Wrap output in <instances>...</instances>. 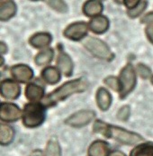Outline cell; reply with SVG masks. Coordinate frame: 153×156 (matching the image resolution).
I'll return each instance as SVG.
<instances>
[{"label":"cell","instance_id":"6da1fadb","mask_svg":"<svg viewBox=\"0 0 153 156\" xmlns=\"http://www.w3.org/2000/svg\"><path fill=\"white\" fill-rule=\"evenodd\" d=\"M93 131L96 134L104 135L106 138H111L116 142L125 145H136L144 139L137 133L131 132L127 129L109 125L101 120H96L93 126Z\"/></svg>","mask_w":153,"mask_h":156},{"label":"cell","instance_id":"7a4b0ae2","mask_svg":"<svg viewBox=\"0 0 153 156\" xmlns=\"http://www.w3.org/2000/svg\"><path fill=\"white\" fill-rule=\"evenodd\" d=\"M88 88V80L84 78H78L72 80H68L59 88L49 93L47 96H45V98L42 101V104L46 108H51L74 94L82 93L86 91Z\"/></svg>","mask_w":153,"mask_h":156},{"label":"cell","instance_id":"3957f363","mask_svg":"<svg viewBox=\"0 0 153 156\" xmlns=\"http://www.w3.org/2000/svg\"><path fill=\"white\" fill-rule=\"evenodd\" d=\"M46 108L40 103H28L23 107L22 115L23 125L27 128H36L45 121Z\"/></svg>","mask_w":153,"mask_h":156},{"label":"cell","instance_id":"277c9868","mask_svg":"<svg viewBox=\"0 0 153 156\" xmlns=\"http://www.w3.org/2000/svg\"><path fill=\"white\" fill-rule=\"evenodd\" d=\"M81 44L93 56L96 57L97 59L112 62L114 58V54L111 51L109 46L99 38L87 36L81 41Z\"/></svg>","mask_w":153,"mask_h":156},{"label":"cell","instance_id":"5b68a950","mask_svg":"<svg viewBox=\"0 0 153 156\" xmlns=\"http://www.w3.org/2000/svg\"><path fill=\"white\" fill-rule=\"evenodd\" d=\"M118 80L120 84L119 97L123 99L134 89L137 83V74L132 64L127 63L121 69Z\"/></svg>","mask_w":153,"mask_h":156},{"label":"cell","instance_id":"8992f818","mask_svg":"<svg viewBox=\"0 0 153 156\" xmlns=\"http://www.w3.org/2000/svg\"><path fill=\"white\" fill-rule=\"evenodd\" d=\"M96 117V113L93 110H79L66 118L65 124L68 126L80 128L88 126Z\"/></svg>","mask_w":153,"mask_h":156},{"label":"cell","instance_id":"52a82bcc","mask_svg":"<svg viewBox=\"0 0 153 156\" xmlns=\"http://www.w3.org/2000/svg\"><path fill=\"white\" fill-rule=\"evenodd\" d=\"M88 30V23L86 22H75L66 27L63 35L70 41H82L87 37Z\"/></svg>","mask_w":153,"mask_h":156},{"label":"cell","instance_id":"ba28073f","mask_svg":"<svg viewBox=\"0 0 153 156\" xmlns=\"http://www.w3.org/2000/svg\"><path fill=\"white\" fill-rule=\"evenodd\" d=\"M23 111L20 108L10 102H2L0 105V118L5 123H13L22 118Z\"/></svg>","mask_w":153,"mask_h":156},{"label":"cell","instance_id":"9c48e42d","mask_svg":"<svg viewBox=\"0 0 153 156\" xmlns=\"http://www.w3.org/2000/svg\"><path fill=\"white\" fill-rule=\"evenodd\" d=\"M1 96L8 100L17 99L21 94V87L16 80L5 79L1 82L0 85Z\"/></svg>","mask_w":153,"mask_h":156},{"label":"cell","instance_id":"30bf717a","mask_svg":"<svg viewBox=\"0 0 153 156\" xmlns=\"http://www.w3.org/2000/svg\"><path fill=\"white\" fill-rule=\"evenodd\" d=\"M10 73L16 82H20L23 84L30 82L34 75L32 68L26 64L21 63L12 66L10 69Z\"/></svg>","mask_w":153,"mask_h":156},{"label":"cell","instance_id":"8fae6325","mask_svg":"<svg viewBox=\"0 0 153 156\" xmlns=\"http://www.w3.org/2000/svg\"><path fill=\"white\" fill-rule=\"evenodd\" d=\"M56 66L66 77H70L74 70V63L71 57L67 52L63 51L61 47H60L59 54L56 59Z\"/></svg>","mask_w":153,"mask_h":156},{"label":"cell","instance_id":"7c38bea8","mask_svg":"<svg viewBox=\"0 0 153 156\" xmlns=\"http://www.w3.org/2000/svg\"><path fill=\"white\" fill-rule=\"evenodd\" d=\"M24 95L30 103H40L45 98V89L37 82H31L26 86Z\"/></svg>","mask_w":153,"mask_h":156},{"label":"cell","instance_id":"4fadbf2b","mask_svg":"<svg viewBox=\"0 0 153 156\" xmlns=\"http://www.w3.org/2000/svg\"><path fill=\"white\" fill-rule=\"evenodd\" d=\"M52 42V36L50 33L40 32L33 34L29 39V44L35 49H46Z\"/></svg>","mask_w":153,"mask_h":156},{"label":"cell","instance_id":"5bb4252c","mask_svg":"<svg viewBox=\"0 0 153 156\" xmlns=\"http://www.w3.org/2000/svg\"><path fill=\"white\" fill-rule=\"evenodd\" d=\"M110 26L109 19L105 16H98L96 17L92 18L88 22L89 30H91L96 34H105Z\"/></svg>","mask_w":153,"mask_h":156},{"label":"cell","instance_id":"9a60e30c","mask_svg":"<svg viewBox=\"0 0 153 156\" xmlns=\"http://www.w3.org/2000/svg\"><path fill=\"white\" fill-rule=\"evenodd\" d=\"M103 9H104L103 3L99 0L86 1L82 7L84 15L88 17H90L91 19L94 17H96L98 16H101Z\"/></svg>","mask_w":153,"mask_h":156},{"label":"cell","instance_id":"2e32d148","mask_svg":"<svg viewBox=\"0 0 153 156\" xmlns=\"http://www.w3.org/2000/svg\"><path fill=\"white\" fill-rule=\"evenodd\" d=\"M96 101L97 107L102 111H107L111 107L113 98L109 91L105 88H99L96 93Z\"/></svg>","mask_w":153,"mask_h":156},{"label":"cell","instance_id":"e0dca14e","mask_svg":"<svg viewBox=\"0 0 153 156\" xmlns=\"http://www.w3.org/2000/svg\"><path fill=\"white\" fill-rule=\"evenodd\" d=\"M110 152V144L103 140H96L93 142L88 151V156H108Z\"/></svg>","mask_w":153,"mask_h":156},{"label":"cell","instance_id":"ac0fdd59","mask_svg":"<svg viewBox=\"0 0 153 156\" xmlns=\"http://www.w3.org/2000/svg\"><path fill=\"white\" fill-rule=\"evenodd\" d=\"M17 6L12 0H2L0 2V20L8 21L16 14Z\"/></svg>","mask_w":153,"mask_h":156},{"label":"cell","instance_id":"d6986e66","mask_svg":"<svg viewBox=\"0 0 153 156\" xmlns=\"http://www.w3.org/2000/svg\"><path fill=\"white\" fill-rule=\"evenodd\" d=\"M61 72L59 69L54 66H47L42 70L41 77L44 82L49 85H55L57 84L61 78Z\"/></svg>","mask_w":153,"mask_h":156},{"label":"cell","instance_id":"ffe728a7","mask_svg":"<svg viewBox=\"0 0 153 156\" xmlns=\"http://www.w3.org/2000/svg\"><path fill=\"white\" fill-rule=\"evenodd\" d=\"M16 136V131L13 126L7 124H1L0 126V144L3 146L10 144Z\"/></svg>","mask_w":153,"mask_h":156},{"label":"cell","instance_id":"44dd1931","mask_svg":"<svg viewBox=\"0 0 153 156\" xmlns=\"http://www.w3.org/2000/svg\"><path fill=\"white\" fill-rule=\"evenodd\" d=\"M54 58V50L52 48H46L42 50L34 57V62L37 66H45L48 65Z\"/></svg>","mask_w":153,"mask_h":156},{"label":"cell","instance_id":"7402d4cb","mask_svg":"<svg viewBox=\"0 0 153 156\" xmlns=\"http://www.w3.org/2000/svg\"><path fill=\"white\" fill-rule=\"evenodd\" d=\"M130 156H153V144L144 143L138 144L131 150Z\"/></svg>","mask_w":153,"mask_h":156},{"label":"cell","instance_id":"603a6c76","mask_svg":"<svg viewBox=\"0 0 153 156\" xmlns=\"http://www.w3.org/2000/svg\"><path fill=\"white\" fill-rule=\"evenodd\" d=\"M43 156H61V148L56 139H50L48 141Z\"/></svg>","mask_w":153,"mask_h":156},{"label":"cell","instance_id":"cb8c5ba5","mask_svg":"<svg viewBox=\"0 0 153 156\" xmlns=\"http://www.w3.org/2000/svg\"><path fill=\"white\" fill-rule=\"evenodd\" d=\"M147 5H148V2L147 1L141 0L136 7H134L133 9H131V10H128V12H127L128 16L130 18H132V19L140 16L144 12V10L146 9Z\"/></svg>","mask_w":153,"mask_h":156},{"label":"cell","instance_id":"d4e9b609","mask_svg":"<svg viewBox=\"0 0 153 156\" xmlns=\"http://www.w3.org/2000/svg\"><path fill=\"white\" fill-rule=\"evenodd\" d=\"M45 3L51 7L53 10L59 13H66L68 11V5L64 1L61 0H51V1H45Z\"/></svg>","mask_w":153,"mask_h":156},{"label":"cell","instance_id":"484cf974","mask_svg":"<svg viewBox=\"0 0 153 156\" xmlns=\"http://www.w3.org/2000/svg\"><path fill=\"white\" fill-rule=\"evenodd\" d=\"M104 82L105 84L109 88V89H113V91H118L119 92V89H120V84H119V80L117 77L115 76H108L106 77L105 80H104Z\"/></svg>","mask_w":153,"mask_h":156},{"label":"cell","instance_id":"4316f807","mask_svg":"<svg viewBox=\"0 0 153 156\" xmlns=\"http://www.w3.org/2000/svg\"><path fill=\"white\" fill-rule=\"evenodd\" d=\"M136 71L142 79H149L151 76V69L143 63H139L136 67Z\"/></svg>","mask_w":153,"mask_h":156},{"label":"cell","instance_id":"83f0119b","mask_svg":"<svg viewBox=\"0 0 153 156\" xmlns=\"http://www.w3.org/2000/svg\"><path fill=\"white\" fill-rule=\"evenodd\" d=\"M130 115H131V108L129 106H123L119 110H118V113H117V118L118 120L120 121H127L128 118L130 117Z\"/></svg>","mask_w":153,"mask_h":156},{"label":"cell","instance_id":"f1b7e54d","mask_svg":"<svg viewBox=\"0 0 153 156\" xmlns=\"http://www.w3.org/2000/svg\"><path fill=\"white\" fill-rule=\"evenodd\" d=\"M141 23L144 24H148L149 26H153V12L146 14L143 17H141Z\"/></svg>","mask_w":153,"mask_h":156},{"label":"cell","instance_id":"f546056e","mask_svg":"<svg viewBox=\"0 0 153 156\" xmlns=\"http://www.w3.org/2000/svg\"><path fill=\"white\" fill-rule=\"evenodd\" d=\"M139 3H140V0H124L123 1V4L128 8V10H131L134 7H136Z\"/></svg>","mask_w":153,"mask_h":156},{"label":"cell","instance_id":"4dcf8cb0","mask_svg":"<svg viewBox=\"0 0 153 156\" xmlns=\"http://www.w3.org/2000/svg\"><path fill=\"white\" fill-rule=\"evenodd\" d=\"M145 34L149 41L153 44V26H147L145 29Z\"/></svg>","mask_w":153,"mask_h":156},{"label":"cell","instance_id":"1f68e13d","mask_svg":"<svg viewBox=\"0 0 153 156\" xmlns=\"http://www.w3.org/2000/svg\"><path fill=\"white\" fill-rule=\"evenodd\" d=\"M7 51H8L7 45L5 44L4 42H1V44H0V51H1V54H2V55L5 54V53L7 52Z\"/></svg>","mask_w":153,"mask_h":156},{"label":"cell","instance_id":"d6a6232c","mask_svg":"<svg viewBox=\"0 0 153 156\" xmlns=\"http://www.w3.org/2000/svg\"><path fill=\"white\" fill-rule=\"evenodd\" d=\"M108 156H126V155H125V154H124V153H123L122 151L114 150V151H112Z\"/></svg>","mask_w":153,"mask_h":156},{"label":"cell","instance_id":"836d02e7","mask_svg":"<svg viewBox=\"0 0 153 156\" xmlns=\"http://www.w3.org/2000/svg\"><path fill=\"white\" fill-rule=\"evenodd\" d=\"M29 156H43V154L41 150H35Z\"/></svg>","mask_w":153,"mask_h":156},{"label":"cell","instance_id":"e575fe53","mask_svg":"<svg viewBox=\"0 0 153 156\" xmlns=\"http://www.w3.org/2000/svg\"><path fill=\"white\" fill-rule=\"evenodd\" d=\"M0 64H1V66H3V64H4V62H5V61H4V58H3V56H1V58H0Z\"/></svg>","mask_w":153,"mask_h":156},{"label":"cell","instance_id":"d590c367","mask_svg":"<svg viewBox=\"0 0 153 156\" xmlns=\"http://www.w3.org/2000/svg\"><path fill=\"white\" fill-rule=\"evenodd\" d=\"M151 83H152V85H153V76L151 77Z\"/></svg>","mask_w":153,"mask_h":156}]
</instances>
